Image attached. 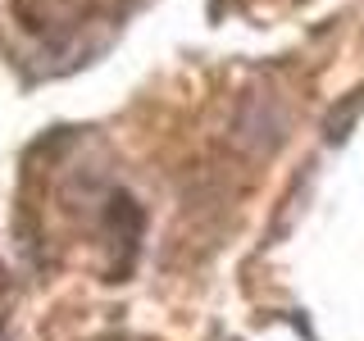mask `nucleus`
I'll use <instances>...</instances> for the list:
<instances>
[{
	"label": "nucleus",
	"instance_id": "nucleus-1",
	"mask_svg": "<svg viewBox=\"0 0 364 341\" xmlns=\"http://www.w3.org/2000/svg\"><path fill=\"white\" fill-rule=\"evenodd\" d=\"M0 341H5V337H0Z\"/></svg>",
	"mask_w": 364,
	"mask_h": 341
}]
</instances>
